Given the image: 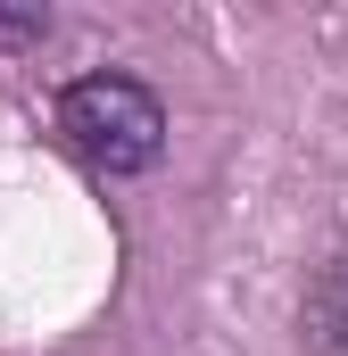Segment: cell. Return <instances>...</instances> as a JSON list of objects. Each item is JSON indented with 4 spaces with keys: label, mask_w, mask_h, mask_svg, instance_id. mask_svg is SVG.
<instances>
[{
    "label": "cell",
    "mask_w": 348,
    "mask_h": 356,
    "mask_svg": "<svg viewBox=\"0 0 348 356\" xmlns=\"http://www.w3.org/2000/svg\"><path fill=\"white\" fill-rule=\"evenodd\" d=\"M58 141L84 158L91 175L108 182H133L150 175L158 158H166V99L141 83V75H125V67H91V75H75V83L58 91Z\"/></svg>",
    "instance_id": "cell-1"
},
{
    "label": "cell",
    "mask_w": 348,
    "mask_h": 356,
    "mask_svg": "<svg viewBox=\"0 0 348 356\" xmlns=\"http://www.w3.org/2000/svg\"><path fill=\"white\" fill-rule=\"evenodd\" d=\"M299 340L315 356H348V249L307 273V290H299Z\"/></svg>",
    "instance_id": "cell-2"
},
{
    "label": "cell",
    "mask_w": 348,
    "mask_h": 356,
    "mask_svg": "<svg viewBox=\"0 0 348 356\" xmlns=\"http://www.w3.org/2000/svg\"><path fill=\"white\" fill-rule=\"evenodd\" d=\"M50 33V8H0V50H33Z\"/></svg>",
    "instance_id": "cell-3"
}]
</instances>
